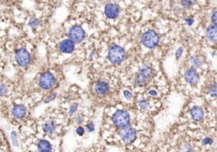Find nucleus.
<instances>
[{
	"instance_id": "nucleus-28",
	"label": "nucleus",
	"mask_w": 217,
	"mask_h": 152,
	"mask_svg": "<svg viewBox=\"0 0 217 152\" xmlns=\"http://www.w3.org/2000/svg\"><path fill=\"white\" fill-rule=\"evenodd\" d=\"M123 95H124L125 98L127 99V100H131L132 97H133V94L131 93L130 90H125L123 91Z\"/></svg>"
},
{
	"instance_id": "nucleus-2",
	"label": "nucleus",
	"mask_w": 217,
	"mask_h": 152,
	"mask_svg": "<svg viewBox=\"0 0 217 152\" xmlns=\"http://www.w3.org/2000/svg\"><path fill=\"white\" fill-rule=\"evenodd\" d=\"M112 122L114 125L119 129L126 128L129 126L131 123V116L130 113L125 109H120L115 112L112 116Z\"/></svg>"
},
{
	"instance_id": "nucleus-19",
	"label": "nucleus",
	"mask_w": 217,
	"mask_h": 152,
	"mask_svg": "<svg viewBox=\"0 0 217 152\" xmlns=\"http://www.w3.org/2000/svg\"><path fill=\"white\" fill-rule=\"evenodd\" d=\"M208 93L213 98H217V83L214 82L209 85Z\"/></svg>"
},
{
	"instance_id": "nucleus-33",
	"label": "nucleus",
	"mask_w": 217,
	"mask_h": 152,
	"mask_svg": "<svg viewBox=\"0 0 217 152\" xmlns=\"http://www.w3.org/2000/svg\"><path fill=\"white\" fill-rule=\"evenodd\" d=\"M183 53V48L182 47H179L178 49L176 51V59H179V58H181V55Z\"/></svg>"
},
{
	"instance_id": "nucleus-23",
	"label": "nucleus",
	"mask_w": 217,
	"mask_h": 152,
	"mask_svg": "<svg viewBox=\"0 0 217 152\" xmlns=\"http://www.w3.org/2000/svg\"><path fill=\"white\" fill-rule=\"evenodd\" d=\"M77 110H78V104L77 103L71 104V106L69 108V112H68L69 116H73L77 112Z\"/></svg>"
},
{
	"instance_id": "nucleus-14",
	"label": "nucleus",
	"mask_w": 217,
	"mask_h": 152,
	"mask_svg": "<svg viewBox=\"0 0 217 152\" xmlns=\"http://www.w3.org/2000/svg\"><path fill=\"white\" fill-rule=\"evenodd\" d=\"M190 115H191V117L193 120L199 122L203 118L204 112H203V108H200L199 106H194L190 110Z\"/></svg>"
},
{
	"instance_id": "nucleus-24",
	"label": "nucleus",
	"mask_w": 217,
	"mask_h": 152,
	"mask_svg": "<svg viewBox=\"0 0 217 152\" xmlns=\"http://www.w3.org/2000/svg\"><path fill=\"white\" fill-rule=\"evenodd\" d=\"M57 96H58V94H57L56 92L51 93V94H49L47 97H46V99L44 100V103H45V104H48V103L53 102V101H54L55 99L57 98Z\"/></svg>"
},
{
	"instance_id": "nucleus-6",
	"label": "nucleus",
	"mask_w": 217,
	"mask_h": 152,
	"mask_svg": "<svg viewBox=\"0 0 217 152\" xmlns=\"http://www.w3.org/2000/svg\"><path fill=\"white\" fill-rule=\"evenodd\" d=\"M56 85V78L53 73L44 72L41 74L39 78V85L42 90H51Z\"/></svg>"
},
{
	"instance_id": "nucleus-17",
	"label": "nucleus",
	"mask_w": 217,
	"mask_h": 152,
	"mask_svg": "<svg viewBox=\"0 0 217 152\" xmlns=\"http://www.w3.org/2000/svg\"><path fill=\"white\" fill-rule=\"evenodd\" d=\"M206 35L210 41L217 43V26H209L206 30Z\"/></svg>"
},
{
	"instance_id": "nucleus-11",
	"label": "nucleus",
	"mask_w": 217,
	"mask_h": 152,
	"mask_svg": "<svg viewBox=\"0 0 217 152\" xmlns=\"http://www.w3.org/2000/svg\"><path fill=\"white\" fill-rule=\"evenodd\" d=\"M184 78H185V81L190 85H196L199 82V74L196 68H189L186 70Z\"/></svg>"
},
{
	"instance_id": "nucleus-5",
	"label": "nucleus",
	"mask_w": 217,
	"mask_h": 152,
	"mask_svg": "<svg viewBox=\"0 0 217 152\" xmlns=\"http://www.w3.org/2000/svg\"><path fill=\"white\" fill-rule=\"evenodd\" d=\"M119 136L122 141L125 144L133 143L137 137V130L131 126H127L126 128H123L119 130Z\"/></svg>"
},
{
	"instance_id": "nucleus-18",
	"label": "nucleus",
	"mask_w": 217,
	"mask_h": 152,
	"mask_svg": "<svg viewBox=\"0 0 217 152\" xmlns=\"http://www.w3.org/2000/svg\"><path fill=\"white\" fill-rule=\"evenodd\" d=\"M190 63L195 68H199L203 63V58L200 55H193L190 58Z\"/></svg>"
},
{
	"instance_id": "nucleus-37",
	"label": "nucleus",
	"mask_w": 217,
	"mask_h": 152,
	"mask_svg": "<svg viewBox=\"0 0 217 152\" xmlns=\"http://www.w3.org/2000/svg\"><path fill=\"white\" fill-rule=\"evenodd\" d=\"M94 53H95V51L94 50H93V52H91V54H90V56H89V58H93V55H94Z\"/></svg>"
},
{
	"instance_id": "nucleus-9",
	"label": "nucleus",
	"mask_w": 217,
	"mask_h": 152,
	"mask_svg": "<svg viewBox=\"0 0 217 152\" xmlns=\"http://www.w3.org/2000/svg\"><path fill=\"white\" fill-rule=\"evenodd\" d=\"M94 91L99 96H104L110 91V85L106 81H99L94 85Z\"/></svg>"
},
{
	"instance_id": "nucleus-16",
	"label": "nucleus",
	"mask_w": 217,
	"mask_h": 152,
	"mask_svg": "<svg viewBox=\"0 0 217 152\" xmlns=\"http://www.w3.org/2000/svg\"><path fill=\"white\" fill-rule=\"evenodd\" d=\"M57 130V125L54 121L48 120L42 124V131L47 135L54 134Z\"/></svg>"
},
{
	"instance_id": "nucleus-8",
	"label": "nucleus",
	"mask_w": 217,
	"mask_h": 152,
	"mask_svg": "<svg viewBox=\"0 0 217 152\" xmlns=\"http://www.w3.org/2000/svg\"><path fill=\"white\" fill-rule=\"evenodd\" d=\"M14 58L19 66L22 68L27 67L31 63V60H32L31 54L26 48H19L16 50L14 54Z\"/></svg>"
},
{
	"instance_id": "nucleus-34",
	"label": "nucleus",
	"mask_w": 217,
	"mask_h": 152,
	"mask_svg": "<svg viewBox=\"0 0 217 152\" xmlns=\"http://www.w3.org/2000/svg\"><path fill=\"white\" fill-rule=\"evenodd\" d=\"M75 121H76V123L78 124V125H80L82 123H83V117L81 116V115H77L76 117V118H75Z\"/></svg>"
},
{
	"instance_id": "nucleus-1",
	"label": "nucleus",
	"mask_w": 217,
	"mask_h": 152,
	"mask_svg": "<svg viewBox=\"0 0 217 152\" xmlns=\"http://www.w3.org/2000/svg\"><path fill=\"white\" fill-rule=\"evenodd\" d=\"M126 51L119 45H112L109 47L108 51V59L111 63L118 65L125 60L126 58Z\"/></svg>"
},
{
	"instance_id": "nucleus-4",
	"label": "nucleus",
	"mask_w": 217,
	"mask_h": 152,
	"mask_svg": "<svg viewBox=\"0 0 217 152\" xmlns=\"http://www.w3.org/2000/svg\"><path fill=\"white\" fill-rule=\"evenodd\" d=\"M142 42L147 48L154 49L159 43V36L154 30H149L143 34Z\"/></svg>"
},
{
	"instance_id": "nucleus-32",
	"label": "nucleus",
	"mask_w": 217,
	"mask_h": 152,
	"mask_svg": "<svg viewBox=\"0 0 217 152\" xmlns=\"http://www.w3.org/2000/svg\"><path fill=\"white\" fill-rule=\"evenodd\" d=\"M211 21L213 23V26H217V10L213 13L212 16H211Z\"/></svg>"
},
{
	"instance_id": "nucleus-31",
	"label": "nucleus",
	"mask_w": 217,
	"mask_h": 152,
	"mask_svg": "<svg viewBox=\"0 0 217 152\" xmlns=\"http://www.w3.org/2000/svg\"><path fill=\"white\" fill-rule=\"evenodd\" d=\"M202 144H204V145H206V144H213V139L211 138H209V137H206V138H204V139L202 140Z\"/></svg>"
},
{
	"instance_id": "nucleus-25",
	"label": "nucleus",
	"mask_w": 217,
	"mask_h": 152,
	"mask_svg": "<svg viewBox=\"0 0 217 152\" xmlns=\"http://www.w3.org/2000/svg\"><path fill=\"white\" fill-rule=\"evenodd\" d=\"M8 93V87L4 83H0V97L5 96Z\"/></svg>"
},
{
	"instance_id": "nucleus-27",
	"label": "nucleus",
	"mask_w": 217,
	"mask_h": 152,
	"mask_svg": "<svg viewBox=\"0 0 217 152\" xmlns=\"http://www.w3.org/2000/svg\"><path fill=\"white\" fill-rule=\"evenodd\" d=\"M193 5H194V2H193V1H190V0L181 1V5H182L184 8H186V9H190Z\"/></svg>"
},
{
	"instance_id": "nucleus-13",
	"label": "nucleus",
	"mask_w": 217,
	"mask_h": 152,
	"mask_svg": "<svg viewBox=\"0 0 217 152\" xmlns=\"http://www.w3.org/2000/svg\"><path fill=\"white\" fill-rule=\"evenodd\" d=\"M27 108L23 104H17L14 106L12 109V115L15 119H22L27 115Z\"/></svg>"
},
{
	"instance_id": "nucleus-35",
	"label": "nucleus",
	"mask_w": 217,
	"mask_h": 152,
	"mask_svg": "<svg viewBox=\"0 0 217 152\" xmlns=\"http://www.w3.org/2000/svg\"><path fill=\"white\" fill-rule=\"evenodd\" d=\"M185 21H186V23L188 25V26H192V25L194 23V20H193V18H187V19H185Z\"/></svg>"
},
{
	"instance_id": "nucleus-10",
	"label": "nucleus",
	"mask_w": 217,
	"mask_h": 152,
	"mask_svg": "<svg viewBox=\"0 0 217 152\" xmlns=\"http://www.w3.org/2000/svg\"><path fill=\"white\" fill-rule=\"evenodd\" d=\"M104 14L106 17L110 20H115L120 14V8L117 5L113 3H108L104 7Z\"/></svg>"
},
{
	"instance_id": "nucleus-29",
	"label": "nucleus",
	"mask_w": 217,
	"mask_h": 152,
	"mask_svg": "<svg viewBox=\"0 0 217 152\" xmlns=\"http://www.w3.org/2000/svg\"><path fill=\"white\" fill-rule=\"evenodd\" d=\"M85 129L83 128V127H81V126H79L78 128H77V129H76V133H77V135H79V136H83L84 134H85Z\"/></svg>"
},
{
	"instance_id": "nucleus-36",
	"label": "nucleus",
	"mask_w": 217,
	"mask_h": 152,
	"mask_svg": "<svg viewBox=\"0 0 217 152\" xmlns=\"http://www.w3.org/2000/svg\"><path fill=\"white\" fill-rule=\"evenodd\" d=\"M149 95L151 96H156L158 95V93H157V91L155 90H150L149 91Z\"/></svg>"
},
{
	"instance_id": "nucleus-20",
	"label": "nucleus",
	"mask_w": 217,
	"mask_h": 152,
	"mask_svg": "<svg viewBox=\"0 0 217 152\" xmlns=\"http://www.w3.org/2000/svg\"><path fill=\"white\" fill-rule=\"evenodd\" d=\"M28 25H29V26L31 27L32 29L36 30V29H37L38 27L40 26L41 20L39 19L36 18V17H32V18L30 19V20H29Z\"/></svg>"
},
{
	"instance_id": "nucleus-3",
	"label": "nucleus",
	"mask_w": 217,
	"mask_h": 152,
	"mask_svg": "<svg viewBox=\"0 0 217 152\" xmlns=\"http://www.w3.org/2000/svg\"><path fill=\"white\" fill-rule=\"evenodd\" d=\"M153 74V69L150 65L143 64L142 65L135 77V84L137 86H144L148 84Z\"/></svg>"
},
{
	"instance_id": "nucleus-12",
	"label": "nucleus",
	"mask_w": 217,
	"mask_h": 152,
	"mask_svg": "<svg viewBox=\"0 0 217 152\" xmlns=\"http://www.w3.org/2000/svg\"><path fill=\"white\" fill-rule=\"evenodd\" d=\"M59 48L60 50V52L63 53L71 54L72 53L74 50H75V43L71 40H70L69 38L64 39L59 42Z\"/></svg>"
},
{
	"instance_id": "nucleus-26",
	"label": "nucleus",
	"mask_w": 217,
	"mask_h": 152,
	"mask_svg": "<svg viewBox=\"0 0 217 152\" xmlns=\"http://www.w3.org/2000/svg\"><path fill=\"white\" fill-rule=\"evenodd\" d=\"M85 129L88 132V133H93V132H94L95 130V124L94 123H93V122H89V123H87L86 124V128H85Z\"/></svg>"
},
{
	"instance_id": "nucleus-22",
	"label": "nucleus",
	"mask_w": 217,
	"mask_h": 152,
	"mask_svg": "<svg viewBox=\"0 0 217 152\" xmlns=\"http://www.w3.org/2000/svg\"><path fill=\"white\" fill-rule=\"evenodd\" d=\"M137 104H138V107L143 110H145V109H147L150 107V102L147 99H142L137 102Z\"/></svg>"
},
{
	"instance_id": "nucleus-30",
	"label": "nucleus",
	"mask_w": 217,
	"mask_h": 152,
	"mask_svg": "<svg viewBox=\"0 0 217 152\" xmlns=\"http://www.w3.org/2000/svg\"><path fill=\"white\" fill-rule=\"evenodd\" d=\"M182 152H193V148L190 144H185L182 147Z\"/></svg>"
},
{
	"instance_id": "nucleus-15",
	"label": "nucleus",
	"mask_w": 217,
	"mask_h": 152,
	"mask_svg": "<svg viewBox=\"0 0 217 152\" xmlns=\"http://www.w3.org/2000/svg\"><path fill=\"white\" fill-rule=\"evenodd\" d=\"M36 147L38 152H52L53 150V144L49 140L44 139H40L37 142Z\"/></svg>"
},
{
	"instance_id": "nucleus-7",
	"label": "nucleus",
	"mask_w": 217,
	"mask_h": 152,
	"mask_svg": "<svg viewBox=\"0 0 217 152\" xmlns=\"http://www.w3.org/2000/svg\"><path fill=\"white\" fill-rule=\"evenodd\" d=\"M68 37L74 43H81L86 38V32L81 26H74L69 30Z\"/></svg>"
},
{
	"instance_id": "nucleus-21",
	"label": "nucleus",
	"mask_w": 217,
	"mask_h": 152,
	"mask_svg": "<svg viewBox=\"0 0 217 152\" xmlns=\"http://www.w3.org/2000/svg\"><path fill=\"white\" fill-rule=\"evenodd\" d=\"M10 139H11V141H12V144H13L15 148H19L20 144H19L18 135H17L16 131L13 130V131L10 133Z\"/></svg>"
}]
</instances>
